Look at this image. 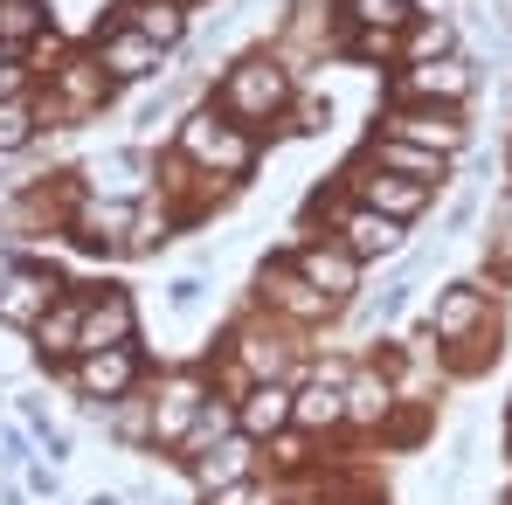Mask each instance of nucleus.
Listing matches in <instances>:
<instances>
[{"label":"nucleus","instance_id":"nucleus-10","mask_svg":"<svg viewBox=\"0 0 512 505\" xmlns=\"http://www.w3.org/2000/svg\"><path fill=\"white\" fill-rule=\"evenodd\" d=\"M63 298V277L56 270H14L7 284H0V326H21V333H35L42 326V312Z\"/></svg>","mask_w":512,"mask_h":505},{"label":"nucleus","instance_id":"nucleus-36","mask_svg":"<svg viewBox=\"0 0 512 505\" xmlns=\"http://www.w3.org/2000/svg\"><path fill=\"white\" fill-rule=\"evenodd\" d=\"M167 7H180V14H187V7H194V0H167Z\"/></svg>","mask_w":512,"mask_h":505},{"label":"nucleus","instance_id":"nucleus-2","mask_svg":"<svg viewBox=\"0 0 512 505\" xmlns=\"http://www.w3.org/2000/svg\"><path fill=\"white\" fill-rule=\"evenodd\" d=\"M284 104H291V77H284L270 56H243V63L222 77V111H229L236 125H270V118H284Z\"/></svg>","mask_w":512,"mask_h":505},{"label":"nucleus","instance_id":"nucleus-31","mask_svg":"<svg viewBox=\"0 0 512 505\" xmlns=\"http://www.w3.org/2000/svg\"><path fill=\"white\" fill-rule=\"evenodd\" d=\"M360 63H381V56H395V35L388 28H353V42H346Z\"/></svg>","mask_w":512,"mask_h":505},{"label":"nucleus","instance_id":"nucleus-21","mask_svg":"<svg viewBox=\"0 0 512 505\" xmlns=\"http://www.w3.org/2000/svg\"><path fill=\"white\" fill-rule=\"evenodd\" d=\"M457 49V28L443 21V14H416L402 35H395V56L402 63H436V56H450Z\"/></svg>","mask_w":512,"mask_h":505},{"label":"nucleus","instance_id":"nucleus-25","mask_svg":"<svg viewBox=\"0 0 512 505\" xmlns=\"http://www.w3.org/2000/svg\"><path fill=\"white\" fill-rule=\"evenodd\" d=\"M340 395H346V416L353 422H381L388 409H395V388H388L381 374H346Z\"/></svg>","mask_w":512,"mask_h":505},{"label":"nucleus","instance_id":"nucleus-19","mask_svg":"<svg viewBox=\"0 0 512 505\" xmlns=\"http://www.w3.org/2000/svg\"><path fill=\"white\" fill-rule=\"evenodd\" d=\"M374 167L381 173H402V180H423V187H436L443 173H450V160L443 153H423V146H409V139H374Z\"/></svg>","mask_w":512,"mask_h":505},{"label":"nucleus","instance_id":"nucleus-3","mask_svg":"<svg viewBox=\"0 0 512 505\" xmlns=\"http://www.w3.org/2000/svg\"><path fill=\"white\" fill-rule=\"evenodd\" d=\"M388 139H409V146H423V153H464V118L450 111V104H395L388 111Z\"/></svg>","mask_w":512,"mask_h":505},{"label":"nucleus","instance_id":"nucleus-35","mask_svg":"<svg viewBox=\"0 0 512 505\" xmlns=\"http://www.w3.org/2000/svg\"><path fill=\"white\" fill-rule=\"evenodd\" d=\"M14 270H21V263H14V250H7V243H0V284H7V277H14Z\"/></svg>","mask_w":512,"mask_h":505},{"label":"nucleus","instance_id":"nucleus-30","mask_svg":"<svg viewBox=\"0 0 512 505\" xmlns=\"http://www.w3.org/2000/svg\"><path fill=\"white\" fill-rule=\"evenodd\" d=\"M243 367H250V381H284V346L277 339H263V333H243Z\"/></svg>","mask_w":512,"mask_h":505},{"label":"nucleus","instance_id":"nucleus-32","mask_svg":"<svg viewBox=\"0 0 512 505\" xmlns=\"http://www.w3.org/2000/svg\"><path fill=\"white\" fill-rule=\"evenodd\" d=\"M208 505H277L256 478H243V485H222V492H208Z\"/></svg>","mask_w":512,"mask_h":505},{"label":"nucleus","instance_id":"nucleus-1","mask_svg":"<svg viewBox=\"0 0 512 505\" xmlns=\"http://www.w3.org/2000/svg\"><path fill=\"white\" fill-rule=\"evenodd\" d=\"M180 160H194L201 173H215V180H243V173L256 167V139H250V125H236V118L187 111V125H180Z\"/></svg>","mask_w":512,"mask_h":505},{"label":"nucleus","instance_id":"nucleus-24","mask_svg":"<svg viewBox=\"0 0 512 505\" xmlns=\"http://www.w3.org/2000/svg\"><path fill=\"white\" fill-rule=\"evenodd\" d=\"M263 291H277V305L298 312V319H326V312H333V298H319L298 270H263Z\"/></svg>","mask_w":512,"mask_h":505},{"label":"nucleus","instance_id":"nucleus-34","mask_svg":"<svg viewBox=\"0 0 512 505\" xmlns=\"http://www.w3.org/2000/svg\"><path fill=\"white\" fill-rule=\"evenodd\" d=\"M28 492H35V499H56V471H42V464H28Z\"/></svg>","mask_w":512,"mask_h":505},{"label":"nucleus","instance_id":"nucleus-8","mask_svg":"<svg viewBox=\"0 0 512 505\" xmlns=\"http://www.w3.org/2000/svg\"><path fill=\"white\" fill-rule=\"evenodd\" d=\"M90 63L111 77V84H146L153 70H167V56L146 42V35H132L125 21L111 28V35H97V49H90Z\"/></svg>","mask_w":512,"mask_h":505},{"label":"nucleus","instance_id":"nucleus-7","mask_svg":"<svg viewBox=\"0 0 512 505\" xmlns=\"http://www.w3.org/2000/svg\"><path fill=\"white\" fill-rule=\"evenodd\" d=\"M353 201L409 229V222H416V215L429 208V187H423V180H402V173H381V167H367V173H353Z\"/></svg>","mask_w":512,"mask_h":505},{"label":"nucleus","instance_id":"nucleus-26","mask_svg":"<svg viewBox=\"0 0 512 505\" xmlns=\"http://www.w3.org/2000/svg\"><path fill=\"white\" fill-rule=\"evenodd\" d=\"M35 125H42L35 97H28V90H7V97H0V153H21V146L35 139Z\"/></svg>","mask_w":512,"mask_h":505},{"label":"nucleus","instance_id":"nucleus-15","mask_svg":"<svg viewBox=\"0 0 512 505\" xmlns=\"http://www.w3.org/2000/svg\"><path fill=\"white\" fill-rule=\"evenodd\" d=\"M340 250L353 263H374V256H395L402 250V222H388V215H374V208H340Z\"/></svg>","mask_w":512,"mask_h":505},{"label":"nucleus","instance_id":"nucleus-20","mask_svg":"<svg viewBox=\"0 0 512 505\" xmlns=\"http://www.w3.org/2000/svg\"><path fill=\"white\" fill-rule=\"evenodd\" d=\"M77 326H84V291H70V298H56V305L42 312L35 346H42V353H56V360H77Z\"/></svg>","mask_w":512,"mask_h":505},{"label":"nucleus","instance_id":"nucleus-27","mask_svg":"<svg viewBox=\"0 0 512 505\" xmlns=\"http://www.w3.org/2000/svg\"><path fill=\"white\" fill-rule=\"evenodd\" d=\"M222 436H236V409L208 395V409H201V416L187 422V436H180L173 450H187V457H201V450H208V443H222Z\"/></svg>","mask_w":512,"mask_h":505},{"label":"nucleus","instance_id":"nucleus-33","mask_svg":"<svg viewBox=\"0 0 512 505\" xmlns=\"http://www.w3.org/2000/svg\"><path fill=\"white\" fill-rule=\"evenodd\" d=\"M270 457H277L284 471H291V464H305V429H277V436H270Z\"/></svg>","mask_w":512,"mask_h":505},{"label":"nucleus","instance_id":"nucleus-16","mask_svg":"<svg viewBox=\"0 0 512 505\" xmlns=\"http://www.w3.org/2000/svg\"><path fill=\"white\" fill-rule=\"evenodd\" d=\"M236 429L250 443H270L277 429H291V388L284 381H250L243 402H236Z\"/></svg>","mask_w":512,"mask_h":505},{"label":"nucleus","instance_id":"nucleus-5","mask_svg":"<svg viewBox=\"0 0 512 505\" xmlns=\"http://www.w3.org/2000/svg\"><path fill=\"white\" fill-rule=\"evenodd\" d=\"M201 409H208V381H201V374H187V367H180V374H167V381H160V395L146 402V416H153V450H160V443L173 450Z\"/></svg>","mask_w":512,"mask_h":505},{"label":"nucleus","instance_id":"nucleus-28","mask_svg":"<svg viewBox=\"0 0 512 505\" xmlns=\"http://www.w3.org/2000/svg\"><path fill=\"white\" fill-rule=\"evenodd\" d=\"M42 35V0H0V49L21 56Z\"/></svg>","mask_w":512,"mask_h":505},{"label":"nucleus","instance_id":"nucleus-17","mask_svg":"<svg viewBox=\"0 0 512 505\" xmlns=\"http://www.w3.org/2000/svg\"><path fill=\"white\" fill-rule=\"evenodd\" d=\"M118 21H125L132 35H146L160 56L187 42V14H180V7H167V0H125V14H118Z\"/></svg>","mask_w":512,"mask_h":505},{"label":"nucleus","instance_id":"nucleus-6","mask_svg":"<svg viewBox=\"0 0 512 505\" xmlns=\"http://www.w3.org/2000/svg\"><path fill=\"white\" fill-rule=\"evenodd\" d=\"M471 97V63L464 56H436V63H409L402 84H395V104H464Z\"/></svg>","mask_w":512,"mask_h":505},{"label":"nucleus","instance_id":"nucleus-13","mask_svg":"<svg viewBox=\"0 0 512 505\" xmlns=\"http://www.w3.org/2000/svg\"><path fill=\"white\" fill-rule=\"evenodd\" d=\"M132 326H139L132 298H125V291H97V298H84L77 353H97V346H132Z\"/></svg>","mask_w":512,"mask_h":505},{"label":"nucleus","instance_id":"nucleus-11","mask_svg":"<svg viewBox=\"0 0 512 505\" xmlns=\"http://www.w3.org/2000/svg\"><path fill=\"white\" fill-rule=\"evenodd\" d=\"M187 478H194V492H222V485H243L256 478V443L236 429V436H222V443H208L201 457H187Z\"/></svg>","mask_w":512,"mask_h":505},{"label":"nucleus","instance_id":"nucleus-12","mask_svg":"<svg viewBox=\"0 0 512 505\" xmlns=\"http://www.w3.org/2000/svg\"><path fill=\"white\" fill-rule=\"evenodd\" d=\"M132 222H139V201L84 194V201L70 208V229H77V243H90V250H118V243H132Z\"/></svg>","mask_w":512,"mask_h":505},{"label":"nucleus","instance_id":"nucleus-9","mask_svg":"<svg viewBox=\"0 0 512 505\" xmlns=\"http://www.w3.org/2000/svg\"><path fill=\"white\" fill-rule=\"evenodd\" d=\"M153 187V160L139 146H118V153H97L84 160V194H104V201H139Z\"/></svg>","mask_w":512,"mask_h":505},{"label":"nucleus","instance_id":"nucleus-4","mask_svg":"<svg viewBox=\"0 0 512 505\" xmlns=\"http://www.w3.org/2000/svg\"><path fill=\"white\" fill-rule=\"evenodd\" d=\"M70 388L90 395V402H118L139 388V353L132 346H97V353H77L70 360Z\"/></svg>","mask_w":512,"mask_h":505},{"label":"nucleus","instance_id":"nucleus-14","mask_svg":"<svg viewBox=\"0 0 512 505\" xmlns=\"http://www.w3.org/2000/svg\"><path fill=\"white\" fill-rule=\"evenodd\" d=\"M291 270L319 291V298H333V305H346L353 291H360V263L340 250V243H319V250H298L291 256Z\"/></svg>","mask_w":512,"mask_h":505},{"label":"nucleus","instance_id":"nucleus-18","mask_svg":"<svg viewBox=\"0 0 512 505\" xmlns=\"http://www.w3.org/2000/svg\"><path fill=\"white\" fill-rule=\"evenodd\" d=\"M429 326H436V339H471L485 326V291H478V284H450V291L436 298Z\"/></svg>","mask_w":512,"mask_h":505},{"label":"nucleus","instance_id":"nucleus-23","mask_svg":"<svg viewBox=\"0 0 512 505\" xmlns=\"http://www.w3.org/2000/svg\"><path fill=\"white\" fill-rule=\"evenodd\" d=\"M56 90L70 97L63 111H70V118H84V111H97V104L111 97V77H104L97 63H70V70H56Z\"/></svg>","mask_w":512,"mask_h":505},{"label":"nucleus","instance_id":"nucleus-22","mask_svg":"<svg viewBox=\"0 0 512 505\" xmlns=\"http://www.w3.org/2000/svg\"><path fill=\"white\" fill-rule=\"evenodd\" d=\"M340 422H346V395H340V388L312 381V388H298V395H291V429L319 436V429H340Z\"/></svg>","mask_w":512,"mask_h":505},{"label":"nucleus","instance_id":"nucleus-29","mask_svg":"<svg viewBox=\"0 0 512 505\" xmlns=\"http://www.w3.org/2000/svg\"><path fill=\"white\" fill-rule=\"evenodd\" d=\"M346 7V21L353 28H388V35H402L409 21H416V7L409 0H340Z\"/></svg>","mask_w":512,"mask_h":505}]
</instances>
